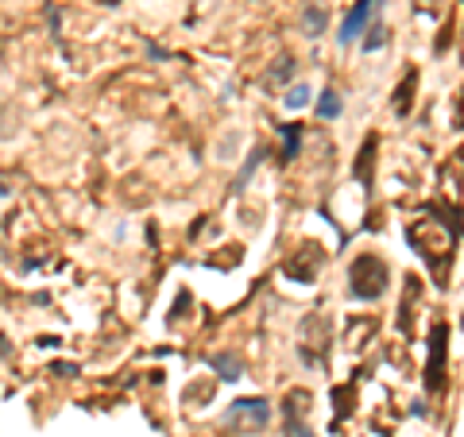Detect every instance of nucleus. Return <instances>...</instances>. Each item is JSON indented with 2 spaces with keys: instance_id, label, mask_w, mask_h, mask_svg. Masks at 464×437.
Returning <instances> with one entry per match:
<instances>
[{
  "instance_id": "nucleus-2",
  "label": "nucleus",
  "mask_w": 464,
  "mask_h": 437,
  "mask_svg": "<svg viewBox=\"0 0 464 437\" xmlns=\"http://www.w3.org/2000/svg\"><path fill=\"white\" fill-rule=\"evenodd\" d=\"M387 275H391V267L383 259L375 252H364V256L353 259V267H348V290L364 302H375L387 290Z\"/></svg>"
},
{
  "instance_id": "nucleus-13",
  "label": "nucleus",
  "mask_w": 464,
  "mask_h": 437,
  "mask_svg": "<svg viewBox=\"0 0 464 437\" xmlns=\"http://www.w3.org/2000/svg\"><path fill=\"white\" fill-rule=\"evenodd\" d=\"M317 116H322V121H337V116H341V97H337V90H325L322 97H317Z\"/></svg>"
},
{
  "instance_id": "nucleus-14",
  "label": "nucleus",
  "mask_w": 464,
  "mask_h": 437,
  "mask_svg": "<svg viewBox=\"0 0 464 437\" xmlns=\"http://www.w3.org/2000/svg\"><path fill=\"white\" fill-rule=\"evenodd\" d=\"M302 24H306V35H322L325 32V12L322 8H306V16H302Z\"/></svg>"
},
{
  "instance_id": "nucleus-16",
  "label": "nucleus",
  "mask_w": 464,
  "mask_h": 437,
  "mask_svg": "<svg viewBox=\"0 0 464 437\" xmlns=\"http://www.w3.org/2000/svg\"><path fill=\"white\" fill-rule=\"evenodd\" d=\"M306 101H310V90H306V85H290V90H286V109H302Z\"/></svg>"
},
{
  "instance_id": "nucleus-5",
  "label": "nucleus",
  "mask_w": 464,
  "mask_h": 437,
  "mask_svg": "<svg viewBox=\"0 0 464 437\" xmlns=\"http://www.w3.org/2000/svg\"><path fill=\"white\" fill-rule=\"evenodd\" d=\"M322 264H325V248L302 244V248H295V252H290V259H286L283 271L290 275V279H298V283H314L317 271H322Z\"/></svg>"
},
{
  "instance_id": "nucleus-10",
  "label": "nucleus",
  "mask_w": 464,
  "mask_h": 437,
  "mask_svg": "<svg viewBox=\"0 0 464 437\" xmlns=\"http://www.w3.org/2000/svg\"><path fill=\"white\" fill-rule=\"evenodd\" d=\"M414 85H418V70H406L402 85L395 90V112H399V116H406V112H411V97H414Z\"/></svg>"
},
{
  "instance_id": "nucleus-20",
  "label": "nucleus",
  "mask_w": 464,
  "mask_h": 437,
  "mask_svg": "<svg viewBox=\"0 0 464 437\" xmlns=\"http://www.w3.org/2000/svg\"><path fill=\"white\" fill-rule=\"evenodd\" d=\"M0 198H8V186L5 182H0Z\"/></svg>"
},
{
  "instance_id": "nucleus-8",
  "label": "nucleus",
  "mask_w": 464,
  "mask_h": 437,
  "mask_svg": "<svg viewBox=\"0 0 464 437\" xmlns=\"http://www.w3.org/2000/svg\"><path fill=\"white\" fill-rule=\"evenodd\" d=\"M375 5H380V0H356V8L348 12L344 24H341V32H337V43H341V47H348L353 39H360V35L368 32V20H372Z\"/></svg>"
},
{
  "instance_id": "nucleus-12",
  "label": "nucleus",
  "mask_w": 464,
  "mask_h": 437,
  "mask_svg": "<svg viewBox=\"0 0 464 437\" xmlns=\"http://www.w3.org/2000/svg\"><path fill=\"white\" fill-rule=\"evenodd\" d=\"M298 143H302V124H283V163H290V159L298 155Z\"/></svg>"
},
{
  "instance_id": "nucleus-1",
  "label": "nucleus",
  "mask_w": 464,
  "mask_h": 437,
  "mask_svg": "<svg viewBox=\"0 0 464 437\" xmlns=\"http://www.w3.org/2000/svg\"><path fill=\"white\" fill-rule=\"evenodd\" d=\"M411 244H414V252L426 259V267L438 275V283L445 286V264L453 259V240L457 237H449V228L438 225V221H430V217H422L418 225H411Z\"/></svg>"
},
{
  "instance_id": "nucleus-4",
  "label": "nucleus",
  "mask_w": 464,
  "mask_h": 437,
  "mask_svg": "<svg viewBox=\"0 0 464 437\" xmlns=\"http://www.w3.org/2000/svg\"><path fill=\"white\" fill-rule=\"evenodd\" d=\"M267 418H271V406L264 399H237L228 406V426L237 433H248V437L264 430Z\"/></svg>"
},
{
  "instance_id": "nucleus-17",
  "label": "nucleus",
  "mask_w": 464,
  "mask_h": 437,
  "mask_svg": "<svg viewBox=\"0 0 464 437\" xmlns=\"http://www.w3.org/2000/svg\"><path fill=\"white\" fill-rule=\"evenodd\" d=\"M445 0H414V12L418 16H441Z\"/></svg>"
},
{
  "instance_id": "nucleus-18",
  "label": "nucleus",
  "mask_w": 464,
  "mask_h": 437,
  "mask_svg": "<svg viewBox=\"0 0 464 437\" xmlns=\"http://www.w3.org/2000/svg\"><path fill=\"white\" fill-rule=\"evenodd\" d=\"M290 70H295V63H290V58H283V63L271 70V78H267V82H283V78H290Z\"/></svg>"
},
{
  "instance_id": "nucleus-7",
  "label": "nucleus",
  "mask_w": 464,
  "mask_h": 437,
  "mask_svg": "<svg viewBox=\"0 0 464 437\" xmlns=\"http://www.w3.org/2000/svg\"><path fill=\"white\" fill-rule=\"evenodd\" d=\"M426 387L441 391L445 387V325L438 322L430 333V364H426Z\"/></svg>"
},
{
  "instance_id": "nucleus-19",
  "label": "nucleus",
  "mask_w": 464,
  "mask_h": 437,
  "mask_svg": "<svg viewBox=\"0 0 464 437\" xmlns=\"http://www.w3.org/2000/svg\"><path fill=\"white\" fill-rule=\"evenodd\" d=\"M457 124L464 128V93H460V101H457Z\"/></svg>"
},
{
  "instance_id": "nucleus-22",
  "label": "nucleus",
  "mask_w": 464,
  "mask_h": 437,
  "mask_svg": "<svg viewBox=\"0 0 464 437\" xmlns=\"http://www.w3.org/2000/svg\"><path fill=\"white\" fill-rule=\"evenodd\" d=\"M0 298H5V290H0Z\"/></svg>"
},
{
  "instance_id": "nucleus-3",
  "label": "nucleus",
  "mask_w": 464,
  "mask_h": 437,
  "mask_svg": "<svg viewBox=\"0 0 464 437\" xmlns=\"http://www.w3.org/2000/svg\"><path fill=\"white\" fill-rule=\"evenodd\" d=\"M298 353L306 364H322L329 353V317L325 314H306L302 317V341Z\"/></svg>"
},
{
  "instance_id": "nucleus-15",
  "label": "nucleus",
  "mask_w": 464,
  "mask_h": 437,
  "mask_svg": "<svg viewBox=\"0 0 464 437\" xmlns=\"http://www.w3.org/2000/svg\"><path fill=\"white\" fill-rule=\"evenodd\" d=\"M387 39H391V35H387V27H383V24H372V27H368V35H364V51H380Z\"/></svg>"
},
{
  "instance_id": "nucleus-9",
  "label": "nucleus",
  "mask_w": 464,
  "mask_h": 437,
  "mask_svg": "<svg viewBox=\"0 0 464 437\" xmlns=\"http://www.w3.org/2000/svg\"><path fill=\"white\" fill-rule=\"evenodd\" d=\"M375 143H380V140H375V136H368L364 140V148H360V159H356V179H360V186H364V190H368V186H372V170H375Z\"/></svg>"
},
{
  "instance_id": "nucleus-21",
  "label": "nucleus",
  "mask_w": 464,
  "mask_h": 437,
  "mask_svg": "<svg viewBox=\"0 0 464 437\" xmlns=\"http://www.w3.org/2000/svg\"><path fill=\"white\" fill-rule=\"evenodd\" d=\"M105 5H116V0H105Z\"/></svg>"
},
{
  "instance_id": "nucleus-6",
  "label": "nucleus",
  "mask_w": 464,
  "mask_h": 437,
  "mask_svg": "<svg viewBox=\"0 0 464 437\" xmlns=\"http://www.w3.org/2000/svg\"><path fill=\"white\" fill-rule=\"evenodd\" d=\"M306 414H310V391H306V387L286 391V399H283L286 437H314V433H310V426H306Z\"/></svg>"
},
{
  "instance_id": "nucleus-11",
  "label": "nucleus",
  "mask_w": 464,
  "mask_h": 437,
  "mask_svg": "<svg viewBox=\"0 0 464 437\" xmlns=\"http://www.w3.org/2000/svg\"><path fill=\"white\" fill-rule=\"evenodd\" d=\"M209 364L217 368V375H221V380H240V360H237V356L217 353V356H209Z\"/></svg>"
}]
</instances>
